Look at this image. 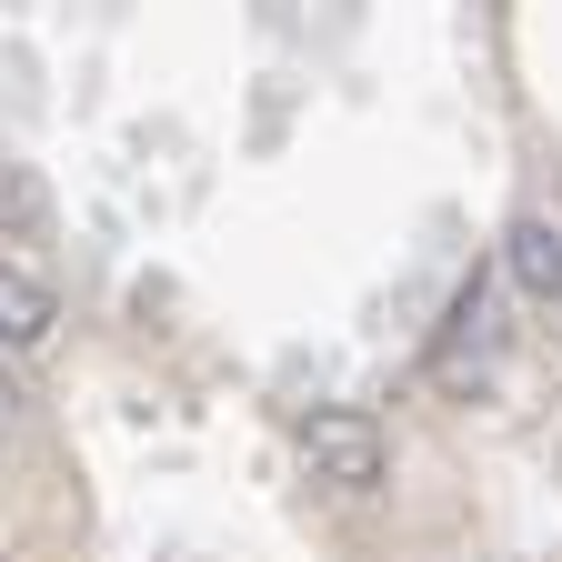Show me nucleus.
Listing matches in <instances>:
<instances>
[{"label":"nucleus","mask_w":562,"mask_h":562,"mask_svg":"<svg viewBox=\"0 0 562 562\" xmlns=\"http://www.w3.org/2000/svg\"><path fill=\"white\" fill-rule=\"evenodd\" d=\"M503 271H513L522 302L552 312V302H562V232H552V222H513V232H503Z\"/></svg>","instance_id":"nucleus-3"},{"label":"nucleus","mask_w":562,"mask_h":562,"mask_svg":"<svg viewBox=\"0 0 562 562\" xmlns=\"http://www.w3.org/2000/svg\"><path fill=\"white\" fill-rule=\"evenodd\" d=\"M482 351H492V302H482V281H462V292H452V331H442V351H432V372L462 382V362H482Z\"/></svg>","instance_id":"nucleus-4"},{"label":"nucleus","mask_w":562,"mask_h":562,"mask_svg":"<svg viewBox=\"0 0 562 562\" xmlns=\"http://www.w3.org/2000/svg\"><path fill=\"white\" fill-rule=\"evenodd\" d=\"M302 462H312V482H331V492H382V482H392V442H382V422H372L362 402H322V412L302 422Z\"/></svg>","instance_id":"nucleus-1"},{"label":"nucleus","mask_w":562,"mask_h":562,"mask_svg":"<svg viewBox=\"0 0 562 562\" xmlns=\"http://www.w3.org/2000/svg\"><path fill=\"white\" fill-rule=\"evenodd\" d=\"M11 432H21V382L0 372V442H11Z\"/></svg>","instance_id":"nucleus-6"},{"label":"nucleus","mask_w":562,"mask_h":562,"mask_svg":"<svg viewBox=\"0 0 562 562\" xmlns=\"http://www.w3.org/2000/svg\"><path fill=\"white\" fill-rule=\"evenodd\" d=\"M60 331V292L31 261H0V351H41Z\"/></svg>","instance_id":"nucleus-2"},{"label":"nucleus","mask_w":562,"mask_h":562,"mask_svg":"<svg viewBox=\"0 0 562 562\" xmlns=\"http://www.w3.org/2000/svg\"><path fill=\"white\" fill-rule=\"evenodd\" d=\"M50 222V191H41V171L31 161H0V241H31Z\"/></svg>","instance_id":"nucleus-5"}]
</instances>
